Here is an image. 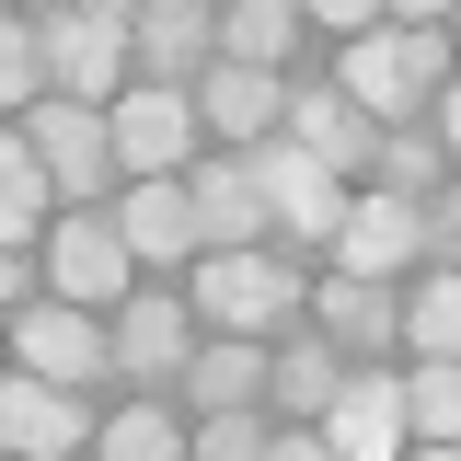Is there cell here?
Here are the masks:
<instances>
[{"instance_id":"6da1fadb","label":"cell","mask_w":461,"mask_h":461,"mask_svg":"<svg viewBox=\"0 0 461 461\" xmlns=\"http://www.w3.org/2000/svg\"><path fill=\"white\" fill-rule=\"evenodd\" d=\"M323 81L369 127H403L427 93H450V23H369V35H335L323 47Z\"/></svg>"},{"instance_id":"7a4b0ae2","label":"cell","mask_w":461,"mask_h":461,"mask_svg":"<svg viewBox=\"0 0 461 461\" xmlns=\"http://www.w3.org/2000/svg\"><path fill=\"white\" fill-rule=\"evenodd\" d=\"M185 312H196V335H288L300 323V288H312V266L300 254H277V242H230V254H196L185 266Z\"/></svg>"},{"instance_id":"3957f363","label":"cell","mask_w":461,"mask_h":461,"mask_svg":"<svg viewBox=\"0 0 461 461\" xmlns=\"http://www.w3.org/2000/svg\"><path fill=\"white\" fill-rule=\"evenodd\" d=\"M104 357H115V393H173L185 357H196V312L173 277H127V300L104 312Z\"/></svg>"},{"instance_id":"277c9868","label":"cell","mask_w":461,"mask_h":461,"mask_svg":"<svg viewBox=\"0 0 461 461\" xmlns=\"http://www.w3.org/2000/svg\"><path fill=\"white\" fill-rule=\"evenodd\" d=\"M23 23H35V69H47L58 104H115L127 93V23L81 12V0H35Z\"/></svg>"},{"instance_id":"5b68a950","label":"cell","mask_w":461,"mask_h":461,"mask_svg":"<svg viewBox=\"0 0 461 461\" xmlns=\"http://www.w3.org/2000/svg\"><path fill=\"white\" fill-rule=\"evenodd\" d=\"M12 127H23V150H35V173H47V196H58V208H104V196H115L104 104H58V93H35Z\"/></svg>"},{"instance_id":"8992f818","label":"cell","mask_w":461,"mask_h":461,"mask_svg":"<svg viewBox=\"0 0 461 461\" xmlns=\"http://www.w3.org/2000/svg\"><path fill=\"white\" fill-rule=\"evenodd\" d=\"M0 346H12V369H35V381H69V393H115V357H104V312H81V300H23V312H0Z\"/></svg>"},{"instance_id":"52a82bcc","label":"cell","mask_w":461,"mask_h":461,"mask_svg":"<svg viewBox=\"0 0 461 461\" xmlns=\"http://www.w3.org/2000/svg\"><path fill=\"white\" fill-rule=\"evenodd\" d=\"M277 139H288V150H312V162L335 173V185H369V150H381V127L346 104L335 81H323V58L277 69Z\"/></svg>"},{"instance_id":"ba28073f","label":"cell","mask_w":461,"mask_h":461,"mask_svg":"<svg viewBox=\"0 0 461 461\" xmlns=\"http://www.w3.org/2000/svg\"><path fill=\"white\" fill-rule=\"evenodd\" d=\"M127 242H115L104 208H47V230H35V288L47 300H81V312H115L127 300Z\"/></svg>"},{"instance_id":"9c48e42d","label":"cell","mask_w":461,"mask_h":461,"mask_svg":"<svg viewBox=\"0 0 461 461\" xmlns=\"http://www.w3.org/2000/svg\"><path fill=\"white\" fill-rule=\"evenodd\" d=\"M323 266H335V277H381V288H403L415 266H427V230H415V196H381V185H346L335 230H323Z\"/></svg>"},{"instance_id":"30bf717a","label":"cell","mask_w":461,"mask_h":461,"mask_svg":"<svg viewBox=\"0 0 461 461\" xmlns=\"http://www.w3.org/2000/svg\"><path fill=\"white\" fill-rule=\"evenodd\" d=\"M93 415H104V393L0 369V450H12V461H81V450H93Z\"/></svg>"},{"instance_id":"8fae6325","label":"cell","mask_w":461,"mask_h":461,"mask_svg":"<svg viewBox=\"0 0 461 461\" xmlns=\"http://www.w3.org/2000/svg\"><path fill=\"white\" fill-rule=\"evenodd\" d=\"M312 438H323V461H403V357L346 369L312 415Z\"/></svg>"},{"instance_id":"7c38bea8","label":"cell","mask_w":461,"mask_h":461,"mask_svg":"<svg viewBox=\"0 0 461 461\" xmlns=\"http://www.w3.org/2000/svg\"><path fill=\"white\" fill-rule=\"evenodd\" d=\"M104 139H115V185H139V173H185L208 139H196V104L185 93H150V81H127L104 104Z\"/></svg>"},{"instance_id":"4fadbf2b","label":"cell","mask_w":461,"mask_h":461,"mask_svg":"<svg viewBox=\"0 0 461 461\" xmlns=\"http://www.w3.org/2000/svg\"><path fill=\"white\" fill-rule=\"evenodd\" d=\"M104 220H115V242H127V266H139V277H185V266H196V220H185V185H173V173L115 185Z\"/></svg>"},{"instance_id":"5bb4252c","label":"cell","mask_w":461,"mask_h":461,"mask_svg":"<svg viewBox=\"0 0 461 461\" xmlns=\"http://www.w3.org/2000/svg\"><path fill=\"white\" fill-rule=\"evenodd\" d=\"M300 323L335 346L346 369H381V357H393V288H381V277H335V266H312Z\"/></svg>"},{"instance_id":"9a60e30c","label":"cell","mask_w":461,"mask_h":461,"mask_svg":"<svg viewBox=\"0 0 461 461\" xmlns=\"http://www.w3.org/2000/svg\"><path fill=\"white\" fill-rule=\"evenodd\" d=\"M185 104H196V139H208V150H254V139H277V69L208 58V69L185 81Z\"/></svg>"},{"instance_id":"2e32d148","label":"cell","mask_w":461,"mask_h":461,"mask_svg":"<svg viewBox=\"0 0 461 461\" xmlns=\"http://www.w3.org/2000/svg\"><path fill=\"white\" fill-rule=\"evenodd\" d=\"M185 185V220H196V254H230V242H266V196H254V173L242 150H196V162L173 173Z\"/></svg>"},{"instance_id":"e0dca14e","label":"cell","mask_w":461,"mask_h":461,"mask_svg":"<svg viewBox=\"0 0 461 461\" xmlns=\"http://www.w3.org/2000/svg\"><path fill=\"white\" fill-rule=\"evenodd\" d=\"M208 58H220V47H208V12H185V0H139V12H127V81L185 93Z\"/></svg>"},{"instance_id":"ac0fdd59","label":"cell","mask_w":461,"mask_h":461,"mask_svg":"<svg viewBox=\"0 0 461 461\" xmlns=\"http://www.w3.org/2000/svg\"><path fill=\"white\" fill-rule=\"evenodd\" d=\"M173 403H185V415H266V346L254 335H196Z\"/></svg>"},{"instance_id":"d6986e66","label":"cell","mask_w":461,"mask_h":461,"mask_svg":"<svg viewBox=\"0 0 461 461\" xmlns=\"http://www.w3.org/2000/svg\"><path fill=\"white\" fill-rule=\"evenodd\" d=\"M208 47L242 58V69H300L312 58V23H300V0H220L208 12Z\"/></svg>"},{"instance_id":"ffe728a7","label":"cell","mask_w":461,"mask_h":461,"mask_svg":"<svg viewBox=\"0 0 461 461\" xmlns=\"http://www.w3.org/2000/svg\"><path fill=\"white\" fill-rule=\"evenodd\" d=\"M81 461H185V403L173 393H104Z\"/></svg>"},{"instance_id":"44dd1931","label":"cell","mask_w":461,"mask_h":461,"mask_svg":"<svg viewBox=\"0 0 461 461\" xmlns=\"http://www.w3.org/2000/svg\"><path fill=\"white\" fill-rule=\"evenodd\" d=\"M346 381V357L312 323H288V335H266V415H288V427H312L323 415V393Z\"/></svg>"},{"instance_id":"7402d4cb","label":"cell","mask_w":461,"mask_h":461,"mask_svg":"<svg viewBox=\"0 0 461 461\" xmlns=\"http://www.w3.org/2000/svg\"><path fill=\"white\" fill-rule=\"evenodd\" d=\"M393 357H461V266H415V288H393Z\"/></svg>"},{"instance_id":"603a6c76","label":"cell","mask_w":461,"mask_h":461,"mask_svg":"<svg viewBox=\"0 0 461 461\" xmlns=\"http://www.w3.org/2000/svg\"><path fill=\"white\" fill-rule=\"evenodd\" d=\"M403 438L461 450V357H403Z\"/></svg>"},{"instance_id":"cb8c5ba5","label":"cell","mask_w":461,"mask_h":461,"mask_svg":"<svg viewBox=\"0 0 461 461\" xmlns=\"http://www.w3.org/2000/svg\"><path fill=\"white\" fill-rule=\"evenodd\" d=\"M47 173H35V150H23V127H12V115H0V242H23V254H35V230H47Z\"/></svg>"},{"instance_id":"d4e9b609","label":"cell","mask_w":461,"mask_h":461,"mask_svg":"<svg viewBox=\"0 0 461 461\" xmlns=\"http://www.w3.org/2000/svg\"><path fill=\"white\" fill-rule=\"evenodd\" d=\"M369 185H381V196H438V185H450V150L403 115V127H381V150H369Z\"/></svg>"},{"instance_id":"484cf974","label":"cell","mask_w":461,"mask_h":461,"mask_svg":"<svg viewBox=\"0 0 461 461\" xmlns=\"http://www.w3.org/2000/svg\"><path fill=\"white\" fill-rule=\"evenodd\" d=\"M35 93H47V69H35V23L0 12V115H23Z\"/></svg>"},{"instance_id":"4316f807","label":"cell","mask_w":461,"mask_h":461,"mask_svg":"<svg viewBox=\"0 0 461 461\" xmlns=\"http://www.w3.org/2000/svg\"><path fill=\"white\" fill-rule=\"evenodd\" d=\"M266 415H185V461H254Z\"/></svg>"},{"instance_id":"83f0119b","label":"cell","mask_w":461,"mask_h":461,"mask_svg":"<svg viewBox=\"0 0 461 461\" xmlns=\"http://www.w3.org/2000/svg\"><path fill=\"white\" fill-rule=\"evenodd\" d=\"M300 23L335 47V35H369V23H381V0H300Z\"/></svg>"},{"instance_id":"f1b7e54d","label":"cell","mask_w":461,"mask_h":461,"mask_svg":"<svg viewBox=\"0 0 461 461\" xmlns=\"http://www.w3.org/2000/svg\"><path fill=\"white\" fill-rule=\"evenodd\" d=\"M254 461H323V438H312V427H288V415H266V450Z\"/></svg>"},{"instance_id":"f546056e","label":"cell","mask_w":461,"mask_h":461,"mask_svg":"<svg viewBox=\"0 0 461 461\" xmlns=\"http://www.w3.org/2000/svg\"><path fill=\"white\" fill-rule=\"evenodd\" d=\"M23 300H35V254H23V242H0V312H23Z\"/></svg>"},{"instance_id":"4dcf8cb0","label":"cell","mask_w":461,"mask_h":461,"mask_svg":"<svg viewBox=\"0 0 461 461\" xmlns=\"http://www.w3.org/2000/svg\"><path fill=\"white\" fill-rule=\"evenodd\" d=\"M381 23H450V0H381Z\"/></svg>"},{"instance_id":"1f68e13d","label":"cell","mask_w":461,"mask_h":461,"mask_svg":"<svg viewBox=\"0 0 461 461\" xmlns=\"http://www.w3.org/2000/svg\"><path fill=\"white\" fill-rule=\"evenodd\" d=\"M81 12H104V23H127V12H139V0H81Z\"/></svg>"},{"instance_id":"d6a6232c","label":"cell","mask_w":461,"mask_h":461,"mask_svg":"<svg viewBox=\"0 0 461 461\" xmlns=\"http://www.w3.org/2000/svg\"><path fill=\"white\" fill-rule=\"evenodd\" d=\"M403 461H461V450H427V438H403Z\"/></svg>"},{"instance_id":"836d02e7","label":"cell","mask_w":461,"mask_h":461,"mask_svg":"<svg viewBox=\"0 0 461 461\" xmlns=\"http://www.w3.org/2000/svg\"><path fill=\"white\" fill-rule=\"evenodd\" d=\"M185 12H220V0H185Z\"/></svg>"},{"instance_id":"e575fe53","label":"cell","mask_w":461,"mask_h":461,"mask_svg":"<svg viewBox=\"0 0 461 461\" xmlns=\"http://www.w3.org/2000/svg\"><path fill=\"white\" fill-rule=\"evenodd\" d=\"M0 12H23V0H0Z\"/></svg>"},{"instance_id":"d590c367","label":"cell","mask_w":461,"mask_h":461,"mask_svg":"<svg viewBox=\"0 0 461 461\" xmlns=\"http://www.w3.org/2000/svg\"><path fill=\"white\" fill-rule=\"evenodd\" d=\"M0 369H12V346H0Z\"/></svg>"},{"instance_id":"8d00e7d4","label":"cell","mask_w":461,"mask_h":461,"mask_svg":"<svg viewBox=\"0 0 461 461\" xmlns=\"http://www.w3.org/2000/svg\"><path fill=\"white\" fill-rule=\"evenodd\" d=\"M23 12H35V0H23Z\"/></svg>"},{"instance_id":"74e56055","label":"cell","mask_w":461,"mask_h":461,"mask_svg":"<svg viewBox=\"0 0 461 461\" xmlns=\"http://www.w3.org/2000/svg\"><path fill=\"white\" fill-rule=\"evenodd\" d=\"M0 461H12V450H0Z\"/></svg>"}]
</instances>
